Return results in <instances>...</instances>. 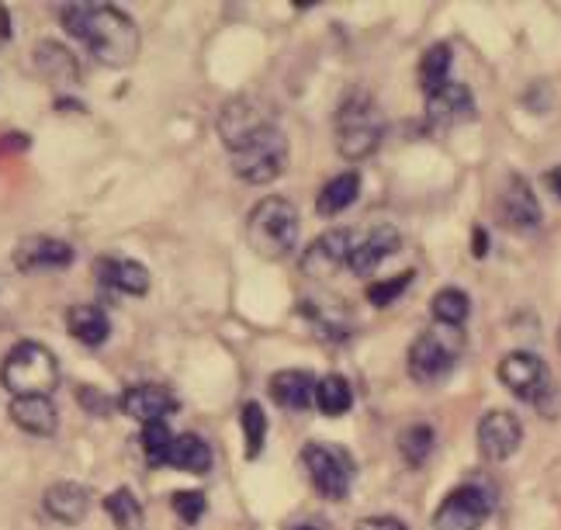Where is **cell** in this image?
I'll list each match as a JSON object with an SVG mask.
<instances>
[{"mask_svg":"<svg viewBox=\"0 0 561 530\" xmlns=\"http://www.w3.org/2000/svg\"><path fill=\"white\" fill-rule=\"evenodd\" d=\"M219 136L232 174L243 184H271L288 166V139L256 101L236 97L219 112Z\"/></svg>","mask_w":561,"mask_h":530,"instance_id":"6da1fadb","label":"cell"},{"mask_svg":"<svg viewBox=\"0 0 561 530\" xmlns=\"http://www.w3.org/2000/svg\"><path fill=\"white\" fill-rule=\"evenodd\" d=\"M59 21L104 67L125 70L139 59L142 35L136 21L115 4H62Z\"/></svg>","mask_w":561,"mask_h":530,"instance_id":"7a4b0ae2","label":"cell"},{"mask_svg":"<svg viewBox=\"0 0 561 530\" xmlns=\"http://www.w3.org/2000/svg\"><path fill=\"white\" fill-rule=\"evenodd\" d=\"M0 381L14 399H32V395H53L59 385V360L49 347L35 341H21L11 347L0 368Z\"/></svg>","mask_w":561,"mask_h":530,"instance_id":"3957f363","label":"cell"},{"mask_svg":"<svg viewBox=\"0 0 561 530\" xmlns=\"http://www.w3.org/2000/svg\"><path fill=\"white\" fill-rule=\"evenodd\" d=\"M298 240V208L288 198H264L247 219V243L256 257L280 261Z\"/></svg>","mask_w":561,"mask_h":530,"instance_id":"277c9868","label":"cell"},{"mask_svg":"<svg viewBox=\"0 0 561 530\" xmlns=\"http://www.w3.org/2000/svg\"><path fill=\"white\" fill-rule=\"evenodd\" d=\"M385 136V115L368 94H351L336 112V150L343 160L371 157Z\"/></svg>","mask_w":561,"mask_h":530,"instance_id":"5b68a950","label":"cell"},{"mask_svg":"<svg viewBox=\"0 0 561 530\" xmlns=\"http://www.w3.org/2000/svg\"><path fill=\"white\" fill-rule=\"evenodd\" d=\"M461 350H465V333L458 326L434 323L409 347V375L420 385H437V381H444L455 371Z\"/></svg>","mask_w":561,"mask_h":530,"instance_id":"8992f818","label":"cell"},{"mask_svg":"<svg viewBox=\"0 0 561 530\" xmlns=\"http://www.w3.org/2000/svg\"><path fill=\"white\" fill-rule=\"evenodd\" d=\"M301 464H306L309 482L316 485L319 496L343 499V496L351 493L357 464H354L347 448H340V443H319V440H312V443L301 448Z\"/></svg>","mask_w":561,"mask_h":530,"instance_id":"52a82bcc","label":"cell"},{"mask_svg":"<svg viewBox=\"0 0 561 530\" xmlns=\"http://www.w3.org/2000/svg\"><path fill=\"white\" fill-rule=\"evenodd\" d=\"M489 514H492V493L479 482V475H474V482L458 485V489H450L440 499L434 514V527L437 530H479L489 520Z\"/></svg>","mask_w":561,"mask_h":530,"instance_id":"ba28073f","label":"cell"},{"mask_svg":"<svg viewBox=\"0 0 561 530\" xmlns=\"http://www.w3.org/2000/svg\"><path fill=\"white\" fill-rule=\"evenodd\" d=\"M351 232L347 229H330L322 232L319 240L309 243L306 257H301V274L312 281H330L336 278V274L347 267V257H351Z\"/></svg>","mask_w":561,"mask_h":530,"instance_id":"9c48e42d","label":"cell"},{"mask_svg":"<svg viewBox=\"0 0 561 530\" xmlns=\"http://www.w3.org/2000/svg\"><path fill=\"white\" fill-rule=\"evenodd\" d=\"M500 381L516 399L537 402L548 392V365L530 350H513L500 360Z\"/></svg>","mask_w":561,"mask_h":530,"instance_id":"30bf717a","label":"cell"},{"mask_svg":"<svg viewBox=\"0 0 561 530\" xmlns=\"http://www.w3.org/2000/svg\"><path fill=\"white\" fill-rule=\"evenodd\" d=\"M495 216L500 222H506L510 229L516 232H527L541 222V205H537L530 184L520 177V174H510L500 187V195H495Z\"/></svg>","mask_w":561,"mask_h":530,"instance_id":"8fae6325","label":"cell"},{"mask_svg":"<svg viewBox=\"0 0 561 530\" xmlns=\"http://www.w3.org/2000/svg\"><path fill=\"white\" fill-rule=\"evenodd\" d=\"M524 440V427L510 410H492L479 423V451L485 461H506Z\"/></svg>","mask_w":561,"mask_h":530,"instance_id":"7c38bea8","label":"cell"},{"mask_svg":"<svg viewBox=\"0 0 561 530\" xmlns=\"http://www.w3.org/2000/svg\"><path fill=\"white\" fill-rule=\"evenodd\" d=\"M474 115H479V104H474V94L468 83L450 80L447 88L426 97V118L434 122L437 129H455V125H465Z\"/></svg>","mask_w":561,"mask_h":530,"instance_id":"4fadbf2b","label":"cell"},{"mask_svg":"<svg viewBox=\"0 0 561 530\" xmlns=\"http://www.w3.org/2000/svg\"><path fill=\"white\" fill-rule=\"evenodd\" d=\"M399 246H402V237L396 226H375L351 246L347 267L357 274V278H368V274H375Z\"/></svg>","mask_w":561,"mask_h":530,"instance_id":"5bb4252c","label":"cell"},{"mask_svg":"<svg viewBox=\"0 0 561 530\" xmlns=\"http://www.w3.org/2000/svg\"><path fill=\"white\" fill-rule=\"evenodd\" d=\"M70 264H73V246L56 237H42V232H35V237L18 240V246H14V267L25 274L56 270V267H70Z\"/></svg>","mask_w":561,"mask_h":530,"instance_id":"9a60e30c","label":"cell"},{"mask_svg":"<svg viewBox=\"0 0 561 530\" xmlns=\"http://www.w3.org/2000/svg\"><path fill=\"white\" fill-rule=\"evenodd\" d=\"M118 410L146 427V423H157V419H167L170 413H178V399L163 385H133L128 392H122Z\"/></svg>","mask_w":561,"mask_h":530,"instance_id":"2e32d148","label":"cell"},{"mask_svg":"<svg viewBox=\"0 0 561 530\" xmlns=\"http://www.w3.org/2000/svg\"><path fill=\"white\" fill-rule=\"evenodd\" d=\"M35 70L56 91H70L80 83L77 56L67 46H59V42H38L35 46Z\"/></svg>","mask_w":561,"mask_h":530,"instance_id":"e0dca14e","label":"cell"},{"mask_svg":"<svg viewBox=\"0 0 561 530\" xmlns=\"http://www.w3.org/2000/svg\"><path fill=\"white\" fill-rule=\"evenodd\" d=\"M11 423L18 430L32 437H53L59 430V413L49 395H32V399H11Z\"/></svg>","mask_w":561,"mask_h":530,"instance_id":"ac0fdd59","label":"cell"},{"mask_svg":"<svg viewBox=\"0 0 561 530\" xmlns=\"http://www.w3.org/2000/svg\"><path fill=\"white\" fill-rule=\"evenodd\" d=\"M267 392L280 410L298 413V410H309V402H316V378L312 371L288 368V371H277L267 381Z\"/></svg>","mask_w":561,"mask_h":530,"instance_id":"d6986e66","label":"cell"},{"mask_svg":"<svg viewBox=\"0 0 561 530\" xmlns=\"http://www.w3.org/2000/svg\"><path fill=\"white\" fill-rule=\"evenodd\" d=\"M94 274L104 288H115L122 295H146L149 291V270L139 261L128 257H101L94 264Z\"/></svg>","mask_w":561,"mask_h":530,"instance_id":"ffe728a7","label":"cell"},{"mask_svg":"<svg viewBox=\"0 0 561 530\" xmlns=\"http://www.w3.org/2000/svg\"><path fill=\"white\" fill-rule=\"evenodd\" d=\"M91 510V493L80 482H56L46 489V514L59 523H80Z\"/></svg>","mask_w":561,"mask_h":530,"instance_id":"44dd1931","label":"cell"},{"mask_svg":"<svg viewBox=\"0 0 561 530\" xmlns=\"http://www.w3.org/2000/svg\"><path fill=\"white\" fill-rule=\"evenodd\" d=\"M163 464H170V469H181V472H191V475H205L211 469V448L198 434H178L174 440H170Z\"/></svg>","mask_w":561,"mask_h":530,"instance_id":"7402d4cb","label":"cell"},{"mask_svg":"<svg viewBox=\"0 0 561 530\" xmlns=\"http://www.w3.org/2000/svg\"><path fill=\"white\" fill-rule=\"evenodd\" d=\"M357 195H360V174L343 171L333 181L322 184L319 198H316V211L322 219H333V216H340V211H347L357 201Z\"/></svg>","mask_w":561,"mask_h":530,"instance_id":"603a6c76","label":"cell"},{"mask_svg":"<svg viewBox=\"0 0 561 530\" xmlns=\"http://www.w3.org/2000/svg\"><path fill=\"white\" fill-rule=\"evenodd\" d=\"M67 330L83 347H101L107 333H112V323H107V315L98 306H73L67 312Z\"/></svg>","mask_w":561,"mask_h":530,"instance_id":"cb8c5ba5","label":"cell"},{"mask_svg":"<svg viewBox=\"0 0 561 530\" xmlns=\"http://www.w3.org/2000/svg\"><path fill=\"white\" fill-rule=\"evenodd\" d=\"M354 406V389L343 375H327L316 381V410L322 416H343Z\"/></svg>","mask_w":561,"mask_h":530,"instance_id":"d4e9b609","label":"cell"},{"mask_svg":"<svg viewBox=\"0 0 561 530\" xmlns=\"http://www.w3.org/2000/svg\"><path fill=\"white\" fill-rule=\"evenodd\" d=\"M450 59H455V53H450L447 42H437V46H430L420 59V88L423 94H437L440 88H447L450 83Z\"/></svg>","mask_w":561,"mask_h":530,"instance_id":"484cf974","label":"cell"},{"mask_svg":"<svg viewBox=\"0 0 561 530\" xmlns=\"http://www.w3.org/2000/svg\"><path fill=\"white\" fill-rule=\"evenodd\" d=\"M430 312H434V320L444 323V326H465L468 312H471V299L461 291V288H440L434 295V302H430Z\"/></svg>","mask_w":561,"mask_h":530,"instance_id":"4316f807","label":"cell"},{"mask_svg":"<svg viewBox=\"0 0 561 530\" xmlns=\"http://www.w3.org/2000/svg\"><path fill=\"white\" fill-rule=\"evenodd\" d=\"M399 451H402V461L405 464H423L430 458V451H434V427L430 423H413V427H405L399 434Z\"/></svg>","mask_w":561,"mask_h":530,"instance_id":"83f0119b","label":"cell"},{"mask_svg":"<svg viewBox=\"0 0 561 530\" xmlns=\"http://www.w3.org/2000/svg\"><path fill=\"white\" fill-rule=\"evenodd\" d=\"M240 423H243V437H247V458L256 461L264 454V440H267V416H264L261 402H247L240 413Z\"/></svg>","mask_w":561,"mask_h":530,"instance_id":"f1b7e54d","label":"cell"},{"mask_svg":"<svg viewBox=\"0 0 561 530\" xmlns=\"http://www.w3.org/2000/svg\"><path fill=\"white\" fill-rule=\"evenodd\" d=\"M104 510H107V517H112L125 530H133L142 520V506H139V499L128 493V489H118V493L107 496L104 499Z\"/></svg>","mask_w":561,"mask_h":530,"instance_id":"f546056e","label":"cell"},{"mask_svg":"<svg viewBox=\"0 0 561 530\" xmlns=\"http://www.w3.org/2000/svg\"><path fill=\"white\" fill-rule=\"evenodd\" d=\"M413 278H416L413 270H402V274H396V278H388V281L368 285V302H371L375 309L392 306L396 299H402V291L409 288V281H413Z\"/></svg>","mask_w":561,"mask_h":530,"instance_id":"4dcf8cb0","label":"cell"},{"mask_svg":"<svg viewBox=\"0 0 561 530\" xmlns=\"http://www.w3.org/2000/svg\"><path fill=\"white\" fill-rule=\"evenodd\" d=\"M170 440H174V434H170V427H167L163 419L146 423V427H142V451H146L149 464H163V454L170 448Z\"/></svg>","mask_w":561,"mask_h":530,"instance_id":"1f68e13d","label":"cell"},{"mask_svg":"<svg viewBox=\"0 0 561 530\" xmlns=\"http://www.w3.org/2000/svg\"><path fill=\"white\" fill-rule=\"evenodd\" d=\"M170 506H174V514H178L184 523H198V520L205 517L208 499H205V493H198V489H178L174 496H170Z\"/></svg>","mask_w":561,"mask_h":530,"instance_id":"d6a6232c","label":"cell"},{"mask_svg":"<svg viewBox=\"0 0 561 530\" xmlns=\"http://www.w3.org/2000/svg\"><path fill=\"white\" fill-rule=\"evenodd\" d=\"M77 399H80V406L83 410H91V413H107V410H112V399H107L101 389H91V385H80L77 389Z\"/></svg>","mask_w":561,"mask_h":530,"instance_id":"836d02e7","label":"cell"},{"mask_svg":"<svg viewBox=\"0 0 561 530\" xmlns=\"http://www.w3.org/2000/svg\"><path fill=\"white\" fill-rule=\"evenodd\" d=\"M354 530H405L399 517H364L354 523Z\"/></svg>","mask_w":561,"mask_h":530,"instance_id":"e575fe53","label":"cell"},{"mask_svg":"<svg viewBox=\"0 0 561 530\" xmlns=\"http://www.w3.org/2000/svg\"><path fill=\"white\" fill-rule=\"evenodd\" d=\"M485 253H489V232H485L482 226H474V229H471V257H474V261H482Z\"/></svg>","mask_w":561,"mask_h":530,"instance_id":"d590c367","label":"cell"},{"mask_svg":"<svg viewBox=\"0 0 561 530\" xmlns=\"http://www.w3.org/2000/svg\"><path fill=\"white\" fill-rule=\"evenodd\" d=\"M548 187L561 198V166H551V171H548Z\"/></svg>","mask_w":561,"mask_h":530,"instance_id":"8d00e7d4","label":"cell"},{"mask_svg":"<svg viewBox=\"0 0 561 530\" xmlns=\"http://www.w3.org/2000/svg\"><path fill=\"white\" fill-rule=\"evenodd\" d=\"M291 530H316V527H309V523H301V527H291Z\"/></svg>","mask_w":561,"mask_h":530,"instance_id":"74e56055","label":"cell"},{"mask_svg":"<svg viewBox=\"0 0 561 530\" xmlns=\"http://www.w3.org/2000/svg\"><path fill=\"white\" fill-rule=\"evenodd\" d=\"M558 344H561V336H558Z\"/></svg>","mask_w":561,"mask_h":530,"instance_id":"f35d334b","label":"cell"}]
</instances>
